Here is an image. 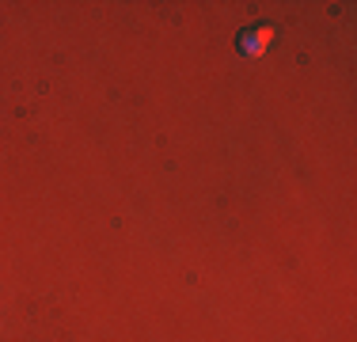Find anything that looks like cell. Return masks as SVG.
I'll use <instances>...</instances> for the list:
<instances>
[{
    "instance_id": "1",
    "label": "cell",
    "mask_w": 357,
    "mask_h": 342,
    "mask_svg": "<svg viewBox=\"0 0 357 342\" xmlns=\"http://www.w3.org/2000/svg\"><path fill=\"white\" fill-rule=\"evenodd\" d=\"M270 38H274V27L259 23V27L240 31V50H243V54H259V50H266V46H270Z\"/></svg>"
}]
</instances>
